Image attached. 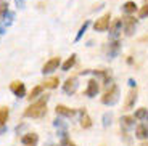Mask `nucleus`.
<instances>
[{
	"mask_svg": "<svg viewBox=\"0 0 148 146\" xmlns=\"http://www.w3.org/2000/svg\"><path fill=\"white\" fill-rule=\"evenodd\" d=\"M47 101H48V95H45V96H42L39 101H36L31 106H27L26 111H24V117H32V119L44 117L45 113H47Z\"/></svg>",
	"mask_w": 148,
	"mask_h": 146,
	"instance_id": "1",
	"label": "nucleus"
},
{
	"mask_svg": "<svg viewBox=\"0 0 148 146\" xmlns=\"http://www.w3.org/2000/svg\"><path fill=\"white\" fill-rule=\"evenodd\" d=\"M110 21H111V15L110 13H105L103 16H100V18L95 21L93 29L98 31V32H103V31H106L108 27H110Z\"/></svg>",
	"mask_w": 148,
	"mask_h": 146,
	"instance_id": "2",
	"label": "nucleus"
},
{
	"mask_svg": "<svg viewBox=\"0 0 148 146\" xmlns=\"http://www.w3.org/2000/svg\"><path fill=\"white\" fill-rule=\"evenodd\" d=\"M118 93H119L118 85H111L110 90L101 96V103H105V104H113V103L118 100Z\"/></svg>",
	"mask_w": 148,
	"mask_h": 146,
	"instance_id": "3",
	"label": "nucleus"
},
{
	"mask_svg": "<svg viewBox=\"0 0 148 146\" xmlns=\"http://www.w3.org/2000/svg\"><path fill=\"white\" fill-rule=\"evenodd\" d=\"M60 63H61V59L58 58V56H55V58H50L47 63L44 64V68H42V72H53V71H56L58 69V66H60Z\"/></svg>",
	"mask_w": 148,
	"mask_h": 146,
	"instance_id": "4",
	"label": "nucleus"
},
{
	"mask_svg": "<svg viewBox=\"0 0 148 146\" xmlns=\"http://www.w3.org/2000/svg\"><path fill=\"white\" fill-rule=\"evenodd\" d=\"M137 93H138L137 87L132 88V90L127 93V98H126V101H124V109H130V108L135 104V101H137Z\"/></svg>",
	"mask_w": 148,
	"mask_h": 146,
	"instance_id": "5",
	"label": "nucleus"
},
{
	"mask_svg": "<svg viewBox=\"0 0 148 146\" xmlns=\"http://www.w3.org/2000/svg\"><path fill=\"white\" fill-rule=\"evenodd\" d=\"M10 90L15 93L16 96H24V93H26V87H24V84L23 82H11L10 84Z\"/></svg>",
	"mask_w": 148,
	"mask_h": 146,
	"instance_id": "6",
	"label": "nucleus"
},
{
	"mask_svg": "<svg viewBox=\"0 0 148 146\" xmlns=\"http://www.w3.org/2000/svg\"><path fill=\"white\" fill-rule=\"evenodd\" d=\"M122 27H124V32H126L127 35H130V34L134 32V27H135V18H132V16L124 18L122 19Z\"/></svg>",
	"mask_w": 148,
	"mask_h": 146,
	"instance_id": "7",
	"label": "nucleus"
},
{
	"mask_svg": "<svg viewBox=\"0 0 148 146\" xmlns=\"http://www.w3.org/2000/svg\"><path fill=\"white\" fill-rule=\"evenodd\" d=\"M55 109H56V114L64 116V117H73V116H76V113H77L76 109H71V108H68V106H64V104H58Z\"/></svg>",
	"mask_w": 148,
	"mask_h": 146,
	"instance_id": "8",
	"label": "nucleus"
},
{
	"mask_svg": "<svg viewBox=\"0 0 148 146\" xmlns=\"http://www.w3.org/2000/svg\"><path fill=\"white\" fill-rule=\"evenodd\" d=\"M37 141H39V136H37V133H27V135H24L21 138V143L24 146H36Z\"/></svg>",
	"mask_w": 148,
	"mask_h": 146,
	"instance_id": "9",
	"label": "nucleus"
},
{
	"mask_svg": "<svg viewBox=\"0 0 148 146\" xmlns=\"http://www.w3.org/2000/svg\"><path fill=\"white\" fill-rule=\"evenodd\" d=\"M98 82H97V79H92V81H89V85H87V90H85V95L87 96H95L97 93H98Z\"/></svg>",
	"mask_w": 148,
	"mask_h": 146,
	"instance_id": "10",
	"label": "nucleus"
},
{
	"mask_svg": "<svg viewBox=\"0 0 148 146\" xmlns=\"http://www.w3.org/2000/svg\"><path fill=\"white\" fill-rule=\"evenodd\" d=\"M135 135H137V138L143 140L148 136V125L145 124H138L137 127H135Z\"/></svg>",
	"mask_w": 148,
	"mask_h": 146,
	"instance_id": "11",
	"label": "nucleus"
},
{
	"mask_svg": "<svg viewBox=\"0 0 148 146\" xmlns=\"http://www.w3.org/2000/svg\"><path fill=\"white\" fill-rule=\"evenodd\" d=\"M81 127L82 128H90L92 127V119L87 116L85 109H82V117H81Z\"/></svg>",
	"mask_w": 148,
	"mask_h": 146,
	"instance_id": "12",
	"label": "nucleus"
},
{
	"mask_svg": "<svg viewBox=\"0 0 148 146\" xmlns=\"http://www.w3.org/2000/svg\"><path fill=\"white\" fill-rule=\"evenodd\" d=\"M76 87H77L76 79L71 77V79H68V81H66V84H64V91H66V93H73V91H76Z\"/></svg>",
	"mask_w": 148,
	"mask_h": 146,
	"instance_id": "13",
	"label": "nucleus"
},
{
	"mask_svg": "<svg viewBox=\"0 0 148 146\" xmlns=\"http://www.w3.org/2000/svg\"><path fill=\"white\" fill-rule=\"evenodd\" d=\"M60 84V79L58 77H50V79H47V81L44 82V87L45 88H56Z\"/></svg>",
	"mask_w": 148,
	"mask_h": 146,
	"instance_id": "14",
	"label": "nucleus"
},
{
	"mask_svg": "<svg viewBox=\"0 0 148 146\" xmlns=\"http://www.w3.org/2000/svg\"><path fill=\"white\" fill-rule=\"evenodd\" d=\"M147 117H148V111L145 109V108L137 109L135 114H134V119H138V121H143V119H147Z\"/></svg>",
	"mask_w": 148,
	"mask_h": 146,
	"instance_id": "15",
	"label": "nucleus"
},
{
	"mask_svg": "<svg viewBox=\"0 0 148 146\" xmlns=\"http://www.w3.org/2000/svg\"><path fill=\"white\" fill-rule=\"evenodd\" d=\"M42 90H44V87H42V85H37V87H34L32 90H31V93H29V96H27V98H29L31 101H32L34 98H37V96L40 95Z\"/></svg>",
	"mask_w": 148,
	"mask_h": 146,
	"instance_id": "16",
	"label": "nucleus"
},
{
	"mask_svg": "<svg viewBox=\"0 0 148 146\" xmlns=\"http://www.w3.org/2000/svg\"><path fill=\"white\" fill-rule=\"evenodd\" d=\"M76 64V55H71V58H68L63 64V71H69L73 66Z\"/></svg>",
	"mask_w": 148,
	"mask_h": 146,
	"instance_id": "17",
	"label": "nucleus"
},
{
	"mask_svg": "<svg viewBox=\"0 0 148 146\" xmlns=\"http://www.w3.org/2000/svg\"><path fill=\"white\" fill-rule=\"evenodd\" d=\"M119 27H122V19H114V21H113V24H110V31L113 34L118 32Z\"/></svg>",
	"mask_w": 148,
	"mask_h": 146,
	"instance_id": "18",
	"label": "nucleus"
},
{
	"mask_svg": "<svg viewBox=\"0 0 148 146\" xmlns=\"http://www.w3.org/2000/svg\"><path fill=\"white\" fill-rule=\"evenodd\" d=\"M8 108H0V125H3L8 119Z\"/></svg>",
	"mask_w": 148,
	"mask_h": 146,
	"instance_id": "19",
	"label": "nucleus"
},
{
	"mask_svg": "<svg viewBox=\"0 0 148 146\" xmlns=\"http://www.w3.org/2000/svg\"><path fill=\"white\" fill-rule=\"evenodd\" d=\"M135 10H137V5H135V2H127L126 5H124V11L126 13H135Z\"/></svg>",
	"mask_w": 148,
	"mask_h": 146,
	"instance_id": "20",
	"label": "nucleus"
},
{
	"mask_svg": "<svg viewBox=\"0 0 148 146\" xmlns=\"http://www.w3.org/2000/svg\"><path fill=\"white\" fill-rule=\"evenodd\" d=\"M138 16H140V18H145V16H148V3H145L143 7L140 8V11H138Z\"/></svg>",
	"mask_w": 148,
	"mask_h": 146,
	"instance_id": "21",
	"label": "nucleus"
},
{
	"mask_svg": "<svg viewBox=\"0 0 148 146\" xmlns=\"http://www.w3.org/2000/svg\"><path fill=\"white\" fill-rule=\"evenodd\" d=\"M87 26H89V23L85 21V23H84V26H82V27H81V31H79L77 37H76V40H79V39H81V37H82V34L85 32V29H87Z\"/></svg>",
	"mask_w": 148,
	"mask_h": 146,
	"instance_id": "22",
	"label": "nucleus"
},
{
	"mask_svg": "<svg viewBox=\"0 0 148 146\" xmlns=\"http://www.w3.org/2000/svg\"><path fill=\"white\" fill-rule=\"evenodd\" d=\"M132 121H134V117H124V119H122L124 125H130V124H132Z\"/></svg>",
	"mask_w": 148,
	"mask_h": 146,
	"instance_id": "23",
	"label": "nucleus"
},
{
	"mask_svg": "<svg viewBox=\"0 0 148 146\" xmlns=\"http://www.w3.org/2000/svg\"><path fill=\"white\" fill-rule=\"evenodd\" d=\"M63 146H76V145H74L73 141H69L68 138H64V140H63Z\"/></svg>",
	"mask_w": 148,
	"mask_h": 146,
	"instance_id": "24",
	"label": "nucleus"
}]
</instances>
